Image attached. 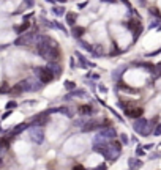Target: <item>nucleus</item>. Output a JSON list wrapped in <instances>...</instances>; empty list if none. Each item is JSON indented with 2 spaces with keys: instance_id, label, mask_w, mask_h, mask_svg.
Listing matches in <instances>:
<instances>
[{
  "instance_id": "1",
  "label": "nucleus",
  "mask_w": 161,
  "mask_h": 170,
  "mask_svg": "<svg viewBox=\"0 0 161 170\" xmlns=\"http://www.w3.org/2000/svg\"><path fill=\"white\" fill-rule=\"evenodd\" d=\"M36 76H38V79L43 84H49V82L54 80V74L51 72L49 68H40V69H36Z\"/></svg>"
},
{
  "instance_id": "2",
  "label": "nucleus",
  "mask_w": 161,
  "mask_h": 170,
  "mask_svg": "<svg viewBox=\"0 0 161 170\" xmlns=\"http://www.w3.org/2000/svg\"><path fill=\"white\" fill-rule=\"evenodd\" d=\"M30 139H32L35 143H41L43 139H44V134H43L41 129H38V128H32V131H30Z\"/></svg>"
},
{
  "instance_id": "3",
  "label": "nucleus",
  "mask_w": 161,
  "mask_h": 170,
  "mask_svg": "<svg viewBox=\"0 0 161 170\" xmlns=\"http://www.w3.org/2000/svg\"><path fill=\"white\" fill-rule=\"evenodd\" d=\"M125 113H126L128 117L136 118V117H141V115H142V109H137V107H128V109L125 110Z\"/></svg>"
},
{
  "instance_id": "4",
  "label": "nucleus",
  "mask_w": 161,
  "mask_h": 170,
  "mask_svg": "<svg viewBox=\"0 0 161 170\" xmlns=\"http://www.w3.org/2000/svg\"><path fill=\"white\" fill-rule=\"evenodd\" d=\"M114 136H116V131H114V129H111V128H106V129H103L100 134H98V137L100 139H111V137H114Z\"/></svg>"
},
{
  "instance_id": "5",
  "label": "nucleus",
  "mask_w": 161,
  "mask_h": 170,
  "mask_svg": "<svg viewBox=\"0 0 161 170\" xmlns=\"http://www.w3.org/2000/svg\"><path fill=\"white\" fill-rule=\"evenodd\" d=\"M48 68L51 69V72H52L54 76H59V74H60V65H57L55 62H51Z\"/></svg>"
},
{
  "instance_id": "6",
  "label": "nucleus",
  "mask_w": 161,
  "mask_h": 170,
  "mask_svg": "<svg viewBox=\"0 0 161 170\" xmlns=\"http://www.w3.org/2000/svg\"><path fill=\"white\" fill-rule=\"evenodd\" d=\"M33 121H35V125H38V123H40V125H44L46 121H48V115H46V113H43V115L36 117V118H35Z\"/></svg>"
},
{
  "instance_id": "7",
  "label": "nucleus",
  "mask_w": 161,
  "mask_h": 170,
  "mask_svg": "<svg viewBox=\"0 0 161 170\" xmlns=\"http://www.w3.org/2000/svg\"><path fill=\"white\" fill-rule=\"evenodd\" d=\"M79 112L82 115H88V113H92V106H81L79 107Z\"/></svg>"
},
{
  "instance_id": "8",
  "label": "nucleus",
  "mask_w": 161,
  "mask_h": 170,
  "mask_svg": "<svg viewBox=\"0 0 161 170\" xmlns=\"http://www.w3.org/2000/svg\"><path fill=\"white\" fill-rule=\"evenodd\" d=\"M74 19H76V14L74 13H70V14H66V21H68V24H74Z\"/></svg>"
},
{
  "instance_id": "9",
  "label": "nucleus",
  "mask_w": 161,
  "mask_h": 170,
  "mask_svg": "<svg viewBox=\"0 0 161 170\" xmlns=\"http://www.w3.org/2000/svg\"><path fill=\"white\" fill-rule=\"evenodd\" d=\"M73 33H74V36H81V35L84 33V29H81V27H74Z\"/></svg>"
},
{
  "instance_id": "10",
  "label": "nucleus",
  "mask_w": 161,
  "mask_h": 170,
  "mask_svg": "<svg viewBox=\"0 0 161 170\" xmlns=\"http://www.w3.org/2000/svg\"><path fill=\"white\" fill-rule=\"evenodd\" d=\"M54 13H55V14H63V10H62V8H55Z\"/></svg>"
},
{
  "instance_id": "11",
  "label": "nucleus",
  "mask_w": 161,
  "mask_h": 170,
  "mask_svg": "<svg viewBox=\"0 0 161 170\" xmlns=\"http://www.w3.org/2000/svg\"><path fill=\"white\" fill-rule=\"evenodd\" d=\"M74 170H84V168H82L81 165H78V167H74Z\"/></svg>"
},
{
  "instance_id": "12",
  "label": "nucleus",
  "mask_w": 161,
  "mask_h": 170,
  "mask_svg": "<svg viewBox=\"0 0 161 170\" xmlns=\"http://www.w3.org/2000/svg\"><path fill=\"white\" fill-rule=\"evenodd\" d=\"M97 170H104V167H100V168H97Z\"/></svg>"
},
{
  "instance_id": "13",
  "label": "nucleus",
  "mask_w": 161,
  "mask_h": 170,
  "mask_svg": "<svg viewBox=\"0 0 161 170\" xmlns=\"http://www.w3.org/2000/svg\"><path fill=\"white\" fill-rule=\"evenodd\" d=\"M145 2V0H139V3H144Z\"/></svg>"
}]
</instances>
